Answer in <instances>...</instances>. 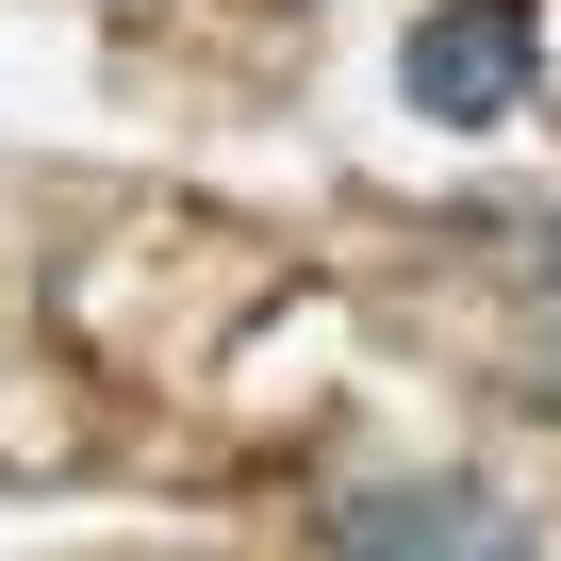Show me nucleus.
I'll list each match as a JSON object with an SVG mask.
<instances>
[{"mask_svg":"<svg viewBox=\"0 0 561 561\" xmlns=\"http://www.w3.org/2000/svg\"><path fill=\"white\" fill-rule=\"evenodd\" d=\"M528 264H545V298H561V215H545V248H528Z\"/></svg>","mask_w":561,"mask_h":561,"instance_id":"nucleus-3","label":"nucleus"},{"mask_svg":"<svg viewBox=\"0 0 561 561\" xmlns=\"http://www.w3.org/2000/svg\"><path fill=\"white\" fill-rule=\"evenodd\" d=\"M397 100L430 133H512L545 100V34H528V0H430V18L397 34Z\"/></svg>","mask_w":561,"mask_h":561,"instance_id":"nucleus-1","label":"nucleus"},{"mask_svg":"<svg viewBox=\"0 0 561 561\" xmlns=\"http://www.w3.org/2000/svg\"><path fill=\"white\" fill-rule=\"evenodd\" d=\"M331 561H545V528L495 479H380L331 512Z\"/></svg>","mask_w":561,"mask_h":561,"instance_id":"nucleus-2","label":"nucleus"}]
</instances>
